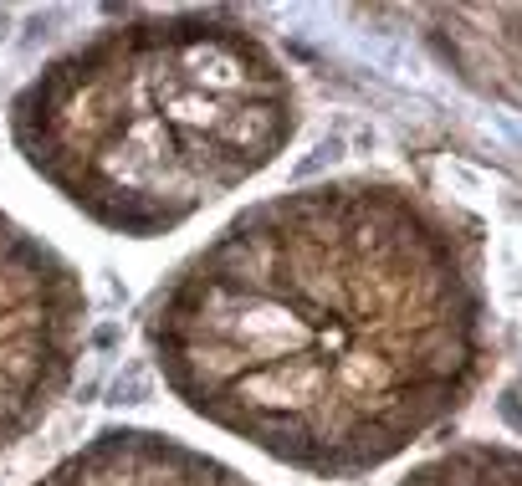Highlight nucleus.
Segmentation results:
<instances>
[{
    "mask_svg": "<svg viewBox=\"0 0 522 486\" xmlns=\"http://www.w3.org/2000/svg\"><path fill=\"white\" fill-rule=\"evenodd\" d=\"M6 36H11V16H6V11H0V41H6Z\"/></svg>",
    "mask_w": 522,
    "mask_h": 486,
    "instance_id": "6e6552de",
    "label": "nucleus"
},
{
    "mask_svg": "<svg viewBox=\"0 0 522 486\" xmlns=\"http://www.w3.org/2000/svg\"><path fill=\"white\" fill-rule=\"evenodd\" d=\"M82 353V272L11 210H0V456L57 410Z\"/></svg>",
    "mask_w": 522,
    "mask_h": 486,
    "instance_id": "7ed1b4c3",
    "label": "nucleus"
},
{
    "mask_svg": "<svg viewBox=\"0 0 522 486\" xmlns=\"http://www.w3.org/2000/svg\"><path fill=\"white\" fill-rule=\"evenodd\" d=\"M144 343L195 420L313 481H359L492 379L487 226L389 174L302 180L154 287Z\"/></svg>",
    "mask_w": 522,
    "mask_h": 486,
    "instance_id": "f257e3e1",
    "label": "nucleus"
},
{
    "mask_svg": "<svg viewBox=\"0 0 522 486\" xmlns=\"http://www.w3.org/2000/svg\"><path fill=\"white\" fill-rule=\"evenodd\" d=\"M108 400L113 405H144V400H154V369L149 364H123V374L113 379V389H108Z\"/></svg>",
    "mask_w": 522,
    "mask_h": 486,
    "instance_id": "423d86ee",
    "label": "nucleus"
},
{
    "mask_svg": "<svg viewBox=\"0 0 522 486\" xmlns=\"http://www.w3.org/2000/svg\"><path fill=\"white\" fill-rule=\"evenodd\" d=\"M118 343H123V323H98V328H87V348L113 353Z\"/></svg>",
    "mask_w": 522,
    "mask_h": 486,
    "instance_id": "0eeeda50",
    "label": "nucleus"
},
{
    "mask_svg": "<svg viewBox=\"0 0 522 486\" xmlns=\"http://www.w3.org/2000/svg\"><path fill=\"white\" fill-rule=\"evenodd\" d=\"M395 486H522V456L507 440H466L420 461Z\"/></svg>",
    "mask_w": 522,
    "mask_h": 486,
    "instance_id": "39448f33",
    "label": "nucleus"
},
{
    "mask_svg": "<svg viewBox=\"0 0 522 486\" xmlns=\"http://www.w3.org/2000/svg\"><path fill=\"white\" fill-rule=\"evenodd\" d=\"M36 486H256L236 466L215 461L164 430L108 425L62 456Z\"/></svg>",
    "mask_w": 522,
    "mask_h": 486,
    "instance_id": "20e7f679",
    "label": "nucleus"
},
{
    "mask_svg": "<svg viewBox=\"0 0 522 486\" xmlns=\"http://www.w3.org/2000/svg\"><path fill=\"white\" fill-rule=\"evenodd\" d=\"M11 144L93 226L154 241L267 174L302 103L236 11L123 16L52 57L6 108Z\"/></svg>",
    "mask_w": 522,
    "mask_h": 486,
    "instance_id": "f03ea898",
    "label": "nucleus"
}]
</instances>
